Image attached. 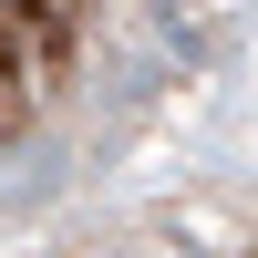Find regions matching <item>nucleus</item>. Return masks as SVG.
Listing matches in <instances>:
<instances>
[{
  "label": "nucleus",
  "mask_w": 258,
  "mask_h": 258,
  "mask_svg": "<svg viewBox=\"0 0 258 258\" xmlns=\"http://www.w3.org/2000/svg\"><path fill=\"white\" fill-rule=\"evenodd\" d=\"M41 258H258V186H238V176L165 186V197L73 217Z\"/></svg>",
  "instance_id": "f03ea898"
},
{
  "label": "nucleus",
  "mask_w": 258,
  "mask_h": 258,
  "mask_svg": "<svg viewBox=\"0 0 258 258\" xmlns=\"http://www.w3.org/2000/svg\"><path fill=\"white\" fill-rule=\"evenodd\" d=\"M197 41L176 11L0 0V227H52L93 207L155 135Z\"/></svg>",
  "instance_id": "f257e3e1"
}]
</instances>
